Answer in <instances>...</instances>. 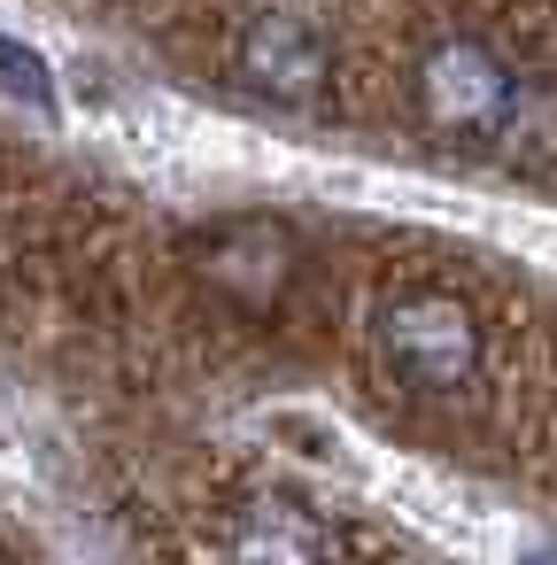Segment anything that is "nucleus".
<instances>
[{
    "mask_svg": "<svg viewBox=\"0 0 557 565\" xmlns=\"http://www.w3.org/2000/svg\"><path fill=\"white\" fill-rule=\"evenodd\" d=\"M372 356L410 395H457L480 372L488 341H480V318H472L464 295H449V287H395L372 310Z\"/></svg>",
    "mask_w": 557,
    "mask_h": 565,
    "instance_id": "f257e3e1",
    "label": "nucleus"
},
{
    "mask_svg": "<svg viewBox=\"0 0 557 565\" xmlns=\"http://www.w3.org/2000/svg\"><path fill=\"white\" fill-rule=\"evenodd\" d=\"M518 94H526V71H518L503 47L472 40V32H449V40H433V47L418 55V117H426V132L449 140V148L495 156V140L511 132Z\"/></svg>",
    "mask_w": 557,
    "mask_h": 565,
    "instance_id": "f03ea898",
    "label": "nucleus"
},
{
    "mask_svg": "<svg viewBox=\"0 0 557 565\" xmlns=\"http://www.w3.org/2000/svg\"><path fill=\"white\" fill-rule=\"evenodd\" d=\"M233 86L264 109H287V117H318L333 102V40L310 24V17H287V9H264L233 32Z\"/></svg>",
    "mask_w": 557,
    "mask_h": 565,
    "instance_id": "7ed1b4c3",
    "label": "nucleus"
},
{
    "mask_svg": "<svg viewBox=\"0 0 557 565\" xmlns=\"http://www.w3.org/2000/svg\"><path fill=\"white\" fill-rule=\"evenodd\" d=\"M194 271H202L210 295H225L233 310H256V318H264V310L287 302V287H294V271H302V248H294V233H287L279 217H240V225L202 233Z\"/></svg>",
    "mask_w": 557,
    "mask_h": 565,
    "instance_id": "20e7f679",
    "label": "nucleus"
},
{
    "mask_svg": "<svg viewBox=\"0 0 557 565\" xmlns=\"http://www.w3.org/2000/svg\"><path fill=\"white\" fill-rule=\"evenodd\" d=\"M217 550H225V565H341V534L302 495H248V503H233Z\"/></svg>",
    "mask_w": 557,
    "mask_h": 565,
    "instance_id": "39448f33",
    "label": "nucleus"
},
{
    "mask_svg": "<svg viewBox=\"0 0 557 565\" xmlns=\"http://www.w3.org/2000/svg\"><path fill=\"white\" fill-rule=\"evenodd\" d=\"M495 163L503 171H557V78H526L511 132L495 140Z\"/></svg>",
    "mask_w": 557,
    "mask_h": 565,
    "instance_id": "423d86ee",
    "label": "nucleus"
},
{
    "mask_svg": "<svg viewBox=\"0 0 557 565\" xmlns=\"http://www.w3.org/2000/svg\"><path fill=\"white\" fill-rule=\"evenodd\" d=\"M0 78H9L32 109H55V78H47V63H40L24 40H0Z\"/></svg>",
    "mask_w": 557,
    "mask_h": 565,
    "instance_id": "0eeeda50",
    "label": "nucleus"
}]
</instances>
